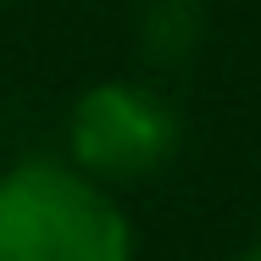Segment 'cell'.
<instances>
[{
  "mask_svg": "<svg viewBox=\"0 0 261 261\" xmlns=\"http://www.w3.org/2000/svg\"><path fill=\"white\" fill-rule=\"evenodd\" d=\"M134 239L95 178L22 161L0 178V261H128Z\"/></svg>",
  "mask_w": 261,
  "mask_h": 261,
  "instance_id": "cell-1",
  "label": "cell"
},
{
  "mask_svg": "<svg viewBox=\"0 0 261 261\" xmlns=\"http://www.w3.org/2000/svg\"><path fill=\"white\" fill-rule=\"evenodd\" d=\"M178 150V117L139 84H100L72 106V156L84 178L134 184Z\"/></svg>",
  "mask_w": 261,
  "mask_h": 261,
  "instance_id": "cell-2",
  "label": "cell"
},
{
  "mask_svg": "<svg viewBox=\"0 0 261 261\" xmlns=\"http://www.w3.org/2000/svg\"><path fill=\"white\" fill-rule=\"evenodd\" d=\"M200 28H206V17H200L195 0H150L145 17H139V34H145V45H150L156 61H184V56H195Z\"/></svg>",
  "mask_w": 261,
  "mask_h": 261,
  "instance_id": "cell-3",
  "label": "cell"
},
{
  "mask_svg": "<svg viewBox=\"0 0 261 261\" xmlns=\"http://www.w3.org/2000/svg\"><path fill=\"white\" fill-rule=\"evenodd\" d=\"M233 261H261V245H250V250H239Z\"/></svg>",
  "mask_w": 261,
  "mask_h": 261,
  "instance_id": "cell-4",
  "label": "cell"
}]
</instances>
